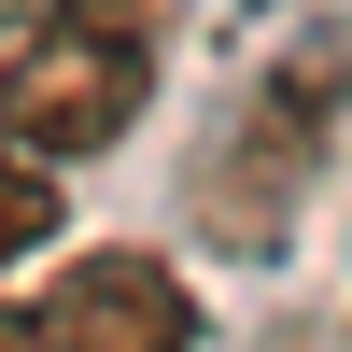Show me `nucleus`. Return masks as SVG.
Instances as JSON below:
<instances>
[{"label":"nucleus","instance_id":"nucleus-1","mask_svg":"<svg viewBox=\"0 0 352 352\" xmlns=\"http://www.w3.org/2000/svg\"><path fill=\"white\" fill-rule=\"evenodd\" d=\"M155 99V0H56L14 56H0V141L43 169H85L141 127Z\"/></svg>","mask_w":352,"mask_h":352},{"label":"nucleus","instance_id":"nucleus-2","mask_svg":"<svg viewBox=\"0 0 352 352\" xmlns=\"http://www.w3.org/2000/svg\"><path fill=\"white\" fill-rule=\"evenodd\" d=\"M338 99H352V71H338L324 43H296V56H282V71L254 85L240 113H226V155L197 169V226H212V240H240V254H268L282 226H296L310 169H324Z\"/></svg>","mask_w":352,"mask_h":352},{"label":"nucleus","instance_id":"nucleus-3","mask_svg":"<svg viewBox=\"0 0 352 352\" xmlns=\"http://www.w3.org/2000/svg\"><path fill=\"white\" fill-rule=\"evenodd\" d=\"M0 352H197V296L155 254H71L56 282H28L0 310Z\"/></svg>","mask_w":352,"mask_h":352},{"label":"nucleus","instance_id":"nucleus-4","mask_svg":"<svg viewBox=\"0 0 352 352\" xmlns=\"http://www.w3.org/2000/svg\"><path fill=\"white\" fill-rule=\"evenodd\" d=\"M43 240H56V169L0 141V268H14V254H43Z\"/></svg>","mask_w":352,"mask_h":352}]
</instances>
